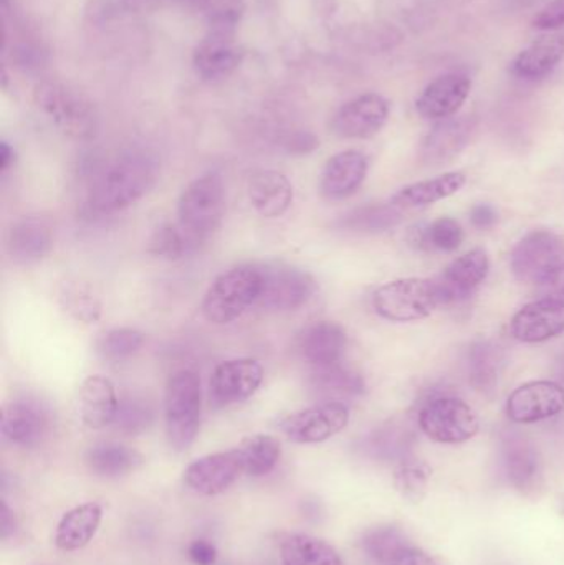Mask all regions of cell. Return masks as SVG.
<instances>
[{
	"label": "cell",
	"instance_id": "5",
	"mask_svg": "<svg viewBox=\"0 0 564 565\" xmlns=\"http://www.w3.org/2000/svg\"><path fill=\"white\" fill-rule=\"evenodd\" d=\"M262 289L260 268L242 265L215 278L202 301V315L212 324H231L252 305Z\"/></svg>",
	"mask_w": 564,
	"mask_h": 565
},
{
	"label": "cell",
	"instance_id": "41",
	"mask_svg": "<svg viewBox=\"0 0 564 565\" xmlns=\"http://www.w3.org/2000/svg\"><path fill=\"white\" fill-rule=\"evenodd\" d=\"M199 245L185 234L181 225L162 224L156 228L149 241V252L155 257L164 258V260L175 262L191 254Z\"/></svg>",
	"mask_w": 564,
	"mask_h": 565
},
{
	"label": "cell",
	"instance_id": "1",
	"mask_svg": "<svg viewBox=\"0 0 564 565\" xmlns=\"http://www.w3.org/2000/svg\"><path fill=\"white\" fill-rule=\"evenodd\" d=\"M159 178L158 161L141 149L121 152L93 178L88 207L95 214H115L145 198Z\"/></svg>",
	"mask_w": 564,
	"mask_h": 565
},
{
	"label": "cell",
	"instance_id": "19",
	"mask_svg": "<svg viewBox=\"0 0 564 565\" xmlns=\"http://www.w3.org/2000/svg\"><path fill=\"white\" fill-rule=\"evenodd\" d=\"M472 82L462 73H447L426 86L416 99V109L426 119H449L469 98Z\"/></svg>",
	"mask_w": 564,
	"mask_h": 565
},
{
	"label": "cell",
	"instance_id": "31",
	"mask_svg": "<svg viewBox=\"0 0 564 565\" xmlns=\"http://www.w3.org/2000/svg\"><path fill=\"white\" fill-rule=\"evenodd\" d=\"M85 461L96 477L115 480L138 470L142 465V457L135 448L115 441H103L86 451Z\"/></svg>",
	"mask_w": 564,
	"mask_h": 565
},
{
	"label": "cell",
	"instance_id": "22",
	"mask_svg": "<svg viewBox=\"0 0 564 565\" xmlns=\"http://www.w3.org/2000/svg\"><path fill=\"white\" fill-rule=\"evenodd\" d=\"M53 234L43 218L23 217L6 234V252L15 264L35 265L52 252Z\"/></svg>",
	"mask_w": 564,
	"mask_h": 565
},
{
	"label": "cell",
	"instance_id": "37",
	"mask_svg": "<svg viewBox=\"0 0 564 565\" xmlns=\"http://www.w3.org/2000/svg\"><path fill=\"white\" fill-rule=\"evenodd\" d=\"M411 444H413V435L409 428L400 424H390L368 435L364 438L363 448L371 457L403 461L409 455Z\"/></svg>",
	"mask_w": 564,
	"mask_h": 565
},
{
	"label": "cell",
	"instance_id": "46",
	"mask_svg": "<svg viewBox=\"0 0 564 565\" xmlns=\"http://www.w3.org/2000/svg\"><path fill=\"white\" fill-rule=\"evenodd\" d=\"M189 557L195 565H214L217 563V550L205 540H198L189 546Z\"/></svg>",
	"mask_w": 564,
	"mask_h": 565
},
{
	"label": "cell",
	"instance_id": "2",
	"mask_svg": "<svg viewBox=\"0 0 564 565\" xmlns=\"http://www.w3.org/2000/svg\"><path fill=\"white\" fill-rule=\"evenodd\" d=\"M33 99L40 111L68 138L89 141L98 135V111L78 89L58 82H43L36 86Z\"/></svg>",
	"mask_w": 564,
	"mask_h": 565
},
{
	"label": "cell",
	"instance_id": "52",
	"mask_svg": "<svg viewBox=\"0 0 564 565\" xmlns=\"http://www.w3.org/2000/svg\"><path fill=\"white\" fill-rule=\"evenodd\" d=\"M15 161V152L9 142H0V172H6Z\"/></svg>",
	"mask_w": 564,
	"mask_h": 565
},
{
	"label": "cell",
	"instance_id": "49",
	"mask_svg": "<svg viewBox=\"0 0 564 565\" xmlns=\"http://www.w3.org/2000/svg\"><path fill=\"white\" fill-rule=\"evenodd\" d=\"M542 288L550 298L563 299L564 301V262L553 271L552 277L545 281Z\"/></svg>",
	"mask_w": 564,
	"mask_h": 565
},
{
	"label": "cell",
	"instance_id": "32",
	"mask_svg": "<svg viewBox=\"0 0 564 565\" xmlns=\"http://www.w3.org/2000/svg\"><path fill=\"white\" fill-rule=\"evenodd\" d=\"M466 175L462 172H447L429 181L416 182L401 189L391 198V204L397 209L426 207L436 204L450 195L457 194L466 185Z\"/></svg>",
	"mask_w": 564,
	"mask_h": 565
},
{
	"label": "cell",
	"instance_id": "3",
	"mask_svg": "<svg viewBox=\"0 0 564 565\" xmlns=\"http://www.w3.org/2000/svg\"><path fill=\"white\" fill-rule=\"evenodd\" d=\"M201 379L195 372L182 369L166 384L164 420L169 445L175 451L192 447L201 427Z\"/></svg>",
	"mask_w": 564,
	"mask_h": 565
},
{
	"label": "cell",
	"instance_id": "10",
	"mask_svg": "<svg viewBox=\"0 0 564 565\" xmlns=\"http://www.w3.org/2000/svg\"><path fill=\"white\" fill-rule=\"evenodd\" d=\"M564 262V244L550 231L530 232L513 248L510 265L517 280L526 285H545Z\"/></svg>",
	"mask_w": 564,
	"mask_h": 565
},
{
	"label": "cell",
	"instance_id": "6",
	"mask_svg": "<svg viewBox=\"0 0 564 565\" xmlns=\"http://www.w3.org/2000/svg\"><path fill=\"white\" fill-rule=\"evenodd\" d=\"M440 305L436 282L406 278L380 286L373 295V308L381 318L394 322L417 321L433 315Z\"/></svg>",
	"mask_w": 564,
	"mask_h": 565
},
{
	"label": "cell",
	"instance_id": "11",
	"mask_svg": "<svg viewBox=\"0 0 564 565\" xmlns=\"http://www.w3.org/2000/svg\"><path fill=\"white\" fill-rule=\"evenodd\" d=\"M350 408L344 404L324 402L295 412L281 420L280 428L288 440L300 445L323 444L347 428Z\"/></svg>",
	"mask_w": 564,
	"mask_h": 565
},
{
	"label": "cell",
	"instance_id": "21",
	"mask_svg": "<svg viewBox=\"0 0 564 565\" xmlns=\"http://www.w3.org/2000/svg\"><path fill=\"white\" fill-rule=\"evenodd\" d=\"M370 161L360 151H343L328 159L321 172V194L330 201H343L366 181Z\"/></svg>",
	"mask_w": 564,
	"mask_h": 565
},
{
	"label": "cell",
	"instance_id": "33",
	"mask_svg": "<svg viewBox=\"0 0 564 565\" xmlns=\"http://www.w3.org/2000/svg\"><path fill=\"white\" fill-rule=\"evenodd\" d=\"M284 565H343L340 554L327 541L310 534H288L280 544Z\"/></svg>",
	"mask_w": 564,
	"mask_h": 565
},
{
	"label": "cell",
	"instance_id": "51",
	"mask_svg": "<svg viewBox=\"0 0 564 565\" xmlns=\"http://www.w3.org/2000/svg\"><path fill=\"white\" fill-rule=\"evenodd\" d=\"M317 146L318 141L315 139V136L300 135L291 138L288 151L297 152V154H307V152L313 151Z\"/></svg>",
	"mask_w": 564,
	"mask_h": 565
},
{
	"label": "cell",
	"instance_id": "30",
	"mask_svg": "<svg viewBox=\"0 0 564 565\" xmlns=\"http://www.w3.org/2000/svg\"><path fill=\"white\" fill-rule=\"evenodd\" d=\"M564 58V39L543 36L519 53L512 63L513 75L529 82L549 76Z\"/></svg>",
	"mask_w": 564,
	"mask_h": 565
},
{
	"label": "cell",
	"instance_id": "9",
	"mask_svg": "<svg viewBox=\"0 0 564 565\" xmlns=\"http://www.w3.org/2000/svg\"><path fill=\"white\" fill-rule=\"evenodd\" d=\"M52 408L32 395L7 402L0 415V434L7 444L20 448L39 447L52 430Z\"/></svg>",
	"mask_w": 564,
	"mask_h": 565
},
{
	"label": "cell",
	"instance_id": "7",
	"mask_svg": "<svg viewBox=\"0 0 564 565\" xmlns=\"http://www.w3.org/2000/svg\"><path fill=\"white\" fill-rule=\"evenodd\" d=\"M419 427L437 444L457 445L479 434L480 422L473 408L453 395L430 398L419 412Z\"/></svg>",
	"mask_w": 564,
	"mask_h": 565
},
{
	"label": "cell",
	"instance_id": "12",
	"mask_svg": "<svg viewBox=\"0 0 564 565\" xmlns=\"http://www.w3.org/2000/svg\"><path fill=\"white\" fill-rule=\"evenodd\" d=\"M264 381V367L255 359H231L215 367L211 377V404L215 408L231 407L248 401Z\"/></svg>",
	"mask_w": 564,
	"mask_h": 565
},
{
	"label": "cell",
	"instance_id": "36",
	"mask_svg": "<svg viewBox=\"0 0 564 565\" xmlns=\"http://www.w3.org/2000/svg\"><path fill=\"white\" fill-rule=\"evenodd\" d=\"M244 475L264 477L277 467L280 460L281 445L272 435L257 434L242 440L237 447Z\"/></svg>",
	"mask_w": 564,
	"mask_h": 565
},
{
	"label": "cell",
	"instance_id": "34",
	"mask_svg": "<svg viewBox=\"0 0 564 565\" xmlns=\"http://www.w3.org/2000/svg\"><path fill=\"white\" fill-rule=\"evenodd\" d=\"M58 305L63 311L83 324H95L103 315V302L96 289L88 281L66 280L58 288Z\"/></svg>",
	"mask_w": 564,
	"mask_h": 565
},
{
	"label": "cell",
	"instance_id": "20",
	"mask_svg": "<svg viewBox=\"0 0 564 565\" xmlns=\"http://www.w3.org/2000/svg\"><path fill=\"white\" fill-rule=\"evenodd\" d=\"M472 131V119H443L424 139L419 149V161L429 168H439L454 161L469 145Z\"/></svg>",
	"mask_w": 564,
	"mask_h": 565
},
{
	"label": "cell",
	"instance_id": "45",
	"mask_svg": "<svg viewBox=\"0 0 564 565\" xmlns=\"http://www.w3.org/2000/svg\"><path fill=\"white\" fill-rule=\"evenodd\" d=\"M533 26L536 30H552L563 29L564 26V0H553L549 6L543 7L535 19H533Z\"/></svg>",
	"mask_w": 564,
	"mask_h": 565
},
{
	"label": "cell",
	"instance_id": "15",
	"mask_svg": "<svg viewBox=\"0 0 564 565\" xmlns=\"http://www.w3.org/2000/svg\"><path fill=\"white\" fill-rule=\"evenodd\" d=\"M564 411V388L556 382H529L507 401V415L515 424L549 420Z\"/></svg>",
	"mask_w": 564,
	"mask_h": 565
},
{
	"label": "cell",
	"instance_id": "39",
	"mask_svg": "<svg viewBox=\"0 0 564 565\" xmlns=\"http://www.w3.org/2000/svg\"><path fill=\"white\" fill-rule=\"evenodd\" d=\"M462 225L453 217L437 218L414 238L417 247L429 252H444V254H453L462 245Z\"/></svg>",
	"mask_w": 564,
	"mask_h": 565
},
{
	"label": "cell",
	"instance_id": "42",
	"mask_svg": "<svg viewBox=\"0 0 564 565\" xmlns=\"http://www.w3.org/2000/svg\"><path fill=\"white\" fill-rule=\"evenodd\" d=\"M155 422V408L146 398L138 395H128L119 401L118 414H116V430L123 435H141L151 428Z\"/></svg>",
	"mask_w": 564,
	"mask_h": 565
},
{
	"label": "cell",
	"instance_id": "27",
	"mask_svg": "<svg viewBox=\"0 0 564 565\" xmlns=\"http://www.w3.org/2000/svg\"><path fill=\"white\" fill-rule=\"evenodd\" d=\"M308 385H310L311 394L321 401V404L324 402L344 404V402L354 401V398L361 397L366 388L361 374L341 362L327 365V367L313 369Z\"/></svg>",
	"mask_w": 564,
	"mask_h": 565
},
{
	"label": "cell",
	"instance_id": "50",
	"mask_svg": "<svg viewBox=\"0 0 564 565\" xmlns=\"http://www.w3.org/2000/svg\"><path fill=\"white\" fill-rule=\"evenodd\" d=\"M15 514H13V511L10 510L7 501L2 500V511H0V537H2L3 541H7L10 536L15 534Z\"/></svg>",
	"mask_w": 564,
	"mask_h": 565
},
{
	"label": "cell",
	"instance_id": "47",
	"mask_svg": "<svg viewBox=\"0 0 564 565\" xmlns=\"http://www.w3.org/2000/svg\"><path fill=\"white\" fill-rule=\"evenodd\" d=\"M470 222H472L473 227L487 231L499 222V212L490 204L473 205L472 211H470Z\"/></svg>",
	"mask_w": 564,
	"mask_h": 565
},
{
	"label": "cell",
	"instance_id": "17",
	"mask_svg": "<svg viewBox=\"0 0 564 565\" xmlns=\"http://www.w3.org/2000/svg\"><path fill=\"white\" fill-rule=\"evenodd\" d=\"M564 332V301L543 298L523 306L512 319V334L526 344L550 341Z\"/></svg>",
	"mask_w": 564,
	"mask_h": 565
},
{
	"label": "cell",
	"instance_id": "28",
	"mask_svg": "<svg viewBox=\"0 0 564 565\" xmlns=\"http://www.w3.org/2000/svg\"><path fill=\"white\" fill-rule=\"evenodd\" d=\"M103 520V508L98 503H85L63 514L56 526L55 544L60 551L73 553L92 543Z\"/></svg>",
	"mask_w": 564,
	"mask_h": 565
},
{
	"label": "cell",
	"instance_id": "8",
	"mask_svg": "<svg viewBox=\"0 0 564 565\" xmlns=\"http://www.w3.org/2000/svg\"><path fill=\"white\" fill-rule=\"evenodd\" d=\"M260 274L262 289L257 305L268 311H297L317 292V282L311 275L291 265H264Z\"/></svg>",
	"mask_w": 564,
	"mask_h": 565
},
{
	"label": "cell",
	"instance_id": "38",
	"mask_svg": "<svg viewBox=\"0 0 564 565\" xmlns=\"http://www.w3.org/2000/svg\"><path fill=\"white\" fill-rule=\"evenodd\" d=\"M361 547L371 559L390 564L403 551L409 550L406 534L396 526H377L368 531L361 540Z\"/></svg>",
	"mask_w": 564,
	"mask_h": 565
},
{
	"label": "cell",
	"instance_id": "24",
	"mask_svg": "<svg viewBox=\"0 0 564 565\" xmlns=\"http://www.w3.org/2000/svg\"><path fill=\"white\" fill-rule=\"evenodd\" d=\"M79 415L92 430H102L115 422L119 398L115 385L103 375H89L79 385Z\"/></svg>",
	"mask_w": 564,
	"mask_h": 565
},
{
	"label": "cell",
	"instance_id": "4",
	"mask_svg": "<svg viewBox=\"0 0 564 565\" xmlns=\"http://www.w3.org/2000/svg\"><path fill=\"white\" fill-rule=\"evenodd\" d=\"M224 212V184L215 172L199 175L179 198V225L198 245L221 227Z\"/></svg>",
	"mask_w": 564,
	"mask_h": 565
},
{
	"label": "cell",
	"instance_id": "16",
	"mask_svg": "<svg viewBox=\"0 0 564 565\" xmlns=\"http://www.w3.org/2000/svg\"><path fill=\"white\" fill-rule=\"evenodd\" d=\"M244 475L237 448L205 455L192 461L184 471V481L192 491L202 497L225 493Z\"/></svg>",
	"mask_w": 564,
	"mask_h": 565
},
{
	"label": "cell",
	"instance_id": "29",
	"mask_svg": "<svg viewBox=\"0 0 564 565\" xmlns=\"http://www.w3.org/2000/svg\"><path fill=\"white\" fill-rule=\"evenodd\" d=\"M503 364L506 354L499 344L487 339L473 342L466 359L469 384L482 395H492L499 387Z\"/></svg>",
	"mask_w": 564,
	"mask_h": 565
},
{
	"label": "cell",
	"instance_id": "40",
	"mask_svg": "<svg viewBox=\"0 0 564 565\" xmlns=\"http://www.w3.org/2000/svg\"><path fill=\"white\" fill-rule=\"evenodd\" d=\"M142 345H145V334L138 329L115 328L98 339L96 351L105 361L118 364L138 354Z\"/></svg>",
	"mask_w": 564,
	"mask_h": 565
},
{
	"label": "cell",
	"instance_id": "13",
	"mask_svg": "<svg viewBox=\"0 0 564 565\" xmlns=\"http://www.w3.org/2000/svg\"><path fill=\"white\" fill-rule=\"evenodd\" d=\"M390 118V103L377 93H366L341 106L331 121L334 135L344 139H370Z\"/></svg>",
	"mask_w": 564,
	"mask_h": 565
},
{
	"label": "cell",
	"instance_id": "44",
	"mask_svg": "<svg viewBox=\"0 0 564 565\" xmlns=\"http://www.w3.org/2000/svg\"><path fill=\"white\" fill-rule=\"evenodd\" d=\"M209 33L219 36H232L242 17L241 0H207Z\"/></svg>",
	"mask_w": 564,
	"mask_h": 565
},
{
	"label": "cell",
	"instance_id": "48",
	"mask_svg": "<svg viewBox=\"0 0 564 565\" xmlns=\"http://www.w3.org/2000/svg\"><path fill=\"white\" fill-rule=\"evenodd\" d=\"M387 565H436V563L424 551L411 546L409 550L403 551L396 559L391 561Z\"/></svg>",
	"mask_w": 564,
	"mask_h": 565
},
{
	"label": "cell",
	"instance_id": "18",
	"mask_svg": "<svg viewBox=\"0 0 564 565\" xmlns=\"http://www.w3.org/2000/svg\"><path fill=\"white\" fill-rule=\"evenodd\" d=\"M489 270V257L482 248H476L454 260L437 281H434L439 292L440 305H450L469 298L486 280Z\"/></svg>",
	"mask_w": 564,
	"mask_h": 565
},
{
	"label": "cell",
	"instance_id": "26",
	"mask_svg": "<svg viewBox=\"0 0 564 565\" xmlns=\"http://www.w3.org/2000/svg\"><path fill=\"white\" fill-rule=\"evenodd\" d=\"M252 207L265 218L281 217L294 202V185L278 171H258L248 181Z\"/></svg>",
	"mask_w": 564,
	"mask_h": 565
},
{
	"label": "cell",
	"instance_id": "43",
	"mask_svg": "<svg viewBox=\"0 0 564 565\" xmlns=\"http://www.w3.org/2000/svg\"><path fill=\"white\" fill-rule=\"evenodd\" d=\"M430 470L429 465L424 461L406 458L401 461L400 467L394 471V484L404 500L411 503H419L426 497L427 484H429Z\"/></svg>",
	"mask_w": 564,
	"mask_h": 565
},
{
	"label": "cell",
	"instance_id": "23",
	"mask_svg": "<svg viewBox=\"0 0 564 565\" xmlns=\"http://www.w3.org/2000/svg\"><path fill=\"white\" fill-rule=\"evenodd\" d=\"M348 335L338 322L318 321L308 326L298 339V352L311 367L340 364L347 352Z\"/></svg>",
	"mask_w": 564,
	"mask_h": 565
},
{
	"label": "cell",
	"instance_id": "14",
	"mask_svg": "<svg viewBox=\"0 0 564 565\" xmlns=\"http://www.w3.org/2000/svg\"><path fill=\"white\" fill-rule=\"evenodd\" d=\"M500 465L507 481L520 493H532L542 480V458L535 444L519 431H507L500 440Z\"/></svg>",
	"mask_w": 564,
	"mask_h": 565
},
{
	"label": "cell",
	"instance_id": "35",
	"mask_svg": "<svg viewBox=\"0 0 564 565\" xmlns=\"http://www.w3.org/2000/svg\"><path fill=\"white\" fill-rule=\"evenodd\" d=\"M403 221V212L396 205L368 204L354 209L338 221V227L358 234H381L397 227Z\"/></svg>",
	"mask_w": 564,
	"mask_h": 565
},
{
	"label": "cell",
	"instance_id": "25",
	"mask_svg": "<svg viewBox=\"0 0 564 565\" xmlns=\"http://www.w3.org/2000/svg\"><path fill=\"white\" fill-rule=\"evenodd\" d=\"M244 52L235 45L232 36L209 33L194 52V68L205 82L228 78L242 63Z\"/></svg>",
	"mask_w": 564,
	"mask_h": 565
},
{
	"label": "cell",
	"instance_id": "53",
	"mask_svg": "<svg viewBox=\"0 0 564 565\" xmlns=\"http://www.w3.org/2000/svg\"><path fill=\"white\" fill-rule=\"evenodd\" d=\"M556 377L564 382V352L556 358L555 365H553Z\"/></svg>",
	"mask_w": 564,
	"mask_h": 565
}]
</instances>
